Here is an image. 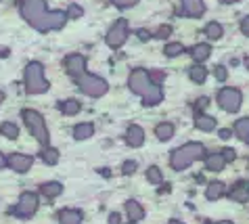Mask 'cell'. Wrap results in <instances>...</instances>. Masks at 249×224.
<instances>
[{
    "label": "cell",
    "instance_id": "cell-1",
    "mask_svg": "<svg viewBox=\"0 0 249 224\" xmlns=\"http://www.w3.org/2000/svg\"><path fill=\"white\" fill-rule=\"evenodd\" d=\"M21 17L38 32H53L61 30L69 19L65 11H48L46 0H21L19 2Z\"/></svg>",
    "mask_w": 249,
    "mask_h": 224
},
{
    "label": "cell",
    "instance_id": "cell-2",
    "mask_svg": "<svg viewBox=\"0 0 249 224\" xmlns=\"http://www.w3.org/2000/svg\"><path fill=\"white\" fill-rule=\"evenodd\" d=\"M128 86L134 94L142 96V103L147 105V107H153V105L161 103V99H163V93H161V88H159V84L151 80V75L144 72V69H134V72L130 74Z\"/></svg>",
    "mask_w": 249,
    "mask_h": 224
},
{
    "label": "cell",
    "instance_id": "cell-3",
    "mask_svg": "<svg viewBox=\"0 0 249 224\" xmlns=\"http://www.w3.org/2000/svg\"><path fill=\"white\" fill-rule=\"evenodd\" d=\"M203 153H205V149L201 143H186L172 151L170 164L174 170H184V168H189L191 164H195L199 157H203Z\"/></svg>",
    "mask_w": 249,
    "mask_h": 224
},
{
    "label": "cell",
    "instance_id": "cell-4",
    "mask_svg": "<svg viewBox=\"0 0 249 224\" xmlns=\"http://www.w3.org/2000/svg\"><path fill=\"white\" fill-rule=\"evenodd\" d=\"M23 82H25V90L30 94H42L48 90V80L44 78V67H42V63H38V61H32V63H27V67H25V74H23Z\"/></svg>",
    "mask_w": 249,
    "mask_h": 224
},
{
    "label": "cell",
    "instance_id": "cell-5",
    "mask_svg": "<svg viewBox=\"0 0 249 224\" xmlns=\"http://www.w3.org/2000/svg\"><path fill=\"white\" fill-rule=\"evenodd\" d=\"M21 117H23L25 126H27V130L32 132V136L36 138L40 145L48 147V141H51V136H48V128H46L44 117L40 115L36 109H23V111H21Z\"/></svg>",
    "mask_w": 249,
    "mask_h": 224
},
{
    "label": "cell",
    "instance_id": "cell-6",
    "mask_svg": "<svg viewBox=\"0 0 249 224\" xmlns=\"http://www.w3.org/2000/svg\"><path fill=\"white\" fill-rule=\"evenodd\" d=\"M75 82H78V88L88 96H103L109 88L105 80L92 74H82L80 78H75Z\"/></svg>",
    "mask_w": 249,
    "mask_h": 224
},
{
    "label": "cell",
    "instance_id": "cell-7",
    "mask_svg": "<svg viewBox=\"0 0 249 224\" xmlns=\"http://www.w3.org/2000/svg\"><path fill=\"white\" fill-rule=\"evenodd\" d=\"M36 209H38V195L23 193L21 197H19L17 205L13 207V214H15L17 218H32V216L36 214Z\"/></svg>",
    "mask_w": 249,
    "mask_h": 224
},
{
    "label": "cell",
    "instance_id": "cell-8",
    "mask_svg": "<svg viewBox=\"0 0 249 224\" xmlns=\"http://www.w3.org/2000/svg\"><path fill=\"white\" fill-rule=\"evenodd\" d=\"M126 38H128V21L126 19H117L115 23L109 27V32L105 36L107 44L111 48H120L124 42H126Z\"/></svg>",
    "mask_w": 249,
    "mask_h": 224
},
{
    "label": "cell",
    "instance_id": "cell-9",
    "mask_svg": "<svg viewBox=\"0 0 249 224\" xmlns=\"http://www.w3.org/2000/svg\"><path fill=\"white\" fill-rule=\"evenodd\" d=\"M241 101H243V96H241V93L237 88H222V90H220V94H218L220 107H222L224 111H228V113L239 111Z\"/></svg>",
    "mask_w": 249,
    "mask_h": 224
},
{
    "label": "cell",
    "instance_id": "cell-10",
    "mask_svg": "<svg viewBox=\"0 0 249 224\" xmlns=\"http://www.w3.org/2000/svg\"><path fill=\"white\" fill-rule=\"evenodd\" d=\"M32 164H34V159L30 155H23V153H11V155L6 157V166L17 174H25L32 168Z\"/></svg>",
    "mask_w": 249,
    "mask_h": 224
},
{
    "label": "cell",
    "instance_id": "cell-11",
    "mask_svg": "<svg viewBox=\"0 0 249 224\" xmlns=\"http://www.w3.org/2000/svg\"><path fill=\"white\" fill-rule=\"evenodd\" d=\"M65 69L71 78H80L82 74H86V59L82 55H69L65 59Z\"/></svg>",
    "mask_w": 249,
    "mask_h": 224
},
{
    "label": "cell",
    "instance_id": "cell-12",
    "mask_svg": "<svg viewBox=\"0 0 249 224\" xmlns=\"http://www.w3.org/2000/svg\"><path fill=\"white\" fill-rule=\"evenodd\" d=\"M180 13L186 17H201L205 13V4H203V0H182Z\"/></svg>",
    "mask_w": 249,
    "mask_h": 224
},
{
    "label": "cell",
    "instance_id": "cell-13",
    "mask_svg": "<svg viewBox=\"0 0 249 224\" xmlns=\"http://www.w3.org/2000/svg\"><path fill=\"white\" fill-rule=\"evenodd\" d=\"M228 197H231L232 201H237V204H245V201H249V180H239V183L231 188Z\"/></svg>",
    "mask_w": 249,
    "mask_h": 224
},
{
    "label": "cell",
    "instance_id": "cell-14",
    "mask_svg": "<svg viewBox=\"0 0 249 224\" xmlns=\"http://www.w3.org/2000/svg\"><path fill=\"white\" fill-rule=\"evenodd\" d=\"M126 143L130 147H141L144 143V130L141 128V126H136V124L130 126L128 132H126Z\"/></svg>",
    "mask_w": 249,
    "mask_h": 224
},
{
    "label": "cell",
    "instance_id": "cell-15",
    "mask_svg": "<svg viewBox=\"0 0 249 224\" xmlns=\"http://www.w3.org/2000/svg\"><path fill=\"white\" fill-rule=\"evenodd\" d=\"M59 222L61 224H82V212L80 209H61Z\"/></svg>",
    "mask_w": 249,
    "mask_h": 224
},
{
    "label": "cell",
    "instance_id": "cell-16",
    "mask_svg": "<svg viewBox=\"0 0 249 224\" xmlns=\"http://www.w3.org/2000/svg\"><path fill=\"white\" fill-rule=\"evenodd\" d=\"M126 214H128V218L132 220V222H138V220H142V218H144V209H142V205L138 204V201H134V199L126 201Z\"/></svg>",
    "mask_w": 249,
    "mask_h": 224
},
{
    "label": "cell",
    "instance_id": "cell-17",
    "mask_svg": "<svg viewBox=\"0 0 249 224\" xmlns=\"http://www.w3.org/2000/svg\"><path fill=\"white\" fill-rule=\"evenodd\" d=\"M205 166H207V170H212V172H220V170H224V157H222V153H212V155H207L205 157Z\"/></svg>",
    "mask_w": 249,
    "mask_h": 224
},
{
    "label": "cell",
    "instance_id": "cell-18",
    "mask_svg": "<svg viewBox=\"0 0 249 224\" xmlns=\"http://www.w3.org/2000/svg\"><path fill=\"white\" fill-rule=\"evenodd\" d=\"M94 134V126L90 122H84V124H78L73 128V136L78 138V141H86V138H90Z\"/></svg>",
    "mask_w": 249,
    "mask_h": 224
},
{
    "label": "cell",
    "instance_id": "cell-19",
    "mask_svg": "<svg viewBox=\"0 0 249 224\" xmlns=\"http://www.w3.org/2000/svg\"><path fill=\"white\" fill-rule=\"evenodd\" d=\"M234 134H237L241 141L249 145V117H241L234 124Z\"/></svg>",
    "mask_w": 249,
    "mask_h": 224
},
{
    "label": "cell",
    "instance_id": "cell-20",
    "mask_svg": "<svg viewBox=\"0 0 249 224\" xmlns=\"http://www.w3.org/2000/svg\"><path fill=\"white\" fill-rule=\"evenodd\" d=\"M40 193H42L44 197L53 199V197H57V195L63 193V185L61 183H44L42 187H40Z\"/></svg>",
    "mask_w": 249,
    "mask_h": 224
},
{
    "label": "cell",
    "instance_id": "cell-21",
    "mask_svg": "<svg viewBox=\"0 0 249 224\" xmlns=\"http://www.w3.org/2000/svg\"><path fill=\"white\" fill-rule=\"evenodd\" d=\"M210 53H212L210 44H197V46L191 48V57L195 59L197 63H203L207 57H210Z\"/></svg>",
    "mask_w": 249,
    "mask_h": 224
},
{
    "label": "cell",
    "instance_id": "cell-22",
    "mask_svg": "<svg viewBox=\"0 0 249 224\" xmlns=\"http://www.w3.org/2000/svg\"><path fill=\"white\" fill-rule=\"evenodd\" d=\"M155 134L159 141H170L172 136H174V126H172L170 122H163V124H157L155 128Z\"/></svg>",
    "mask_w": 249,
    "mask_h": 224
},
{
    "label": "cell",
    "instance_id": "cell-23",
    "mask_svg": "<svg viewBox=\"0 0 249 224\" xmlns=\"http://www.w3.org/2000/svg\"><path fill=\"white\" fill-rule=\"evenodd\" d=\"M224 195V185L222 183H210L207 185V191H205V197L213 201V199H220Z\"/></svg>",
    "mask_w": 249,
    "mask_h": 224
},
{
    "label": "cell",
    "instance_id": "cell-24",
    "mask_svg": "<svg viewBox=\"0 0 249 224\" xmlns=\"http://www.w3.org/2000/svg\"><path fill=\"white\" fill-rule=\"evenodd\" d=\"M189 75H191L193 82L201 84V82H205V78H207V69L201 65V63H197V65H193V67L189 69Z\"/></svg>",
    "mask_w": 249,
    "mask_h": 224
},
{
    "label": "cell",
    "instance_id": "cell-25",
    "mask_svg": "<svg viewBox=\"0 0 249 224\" xmlns=\"http://www.w3.org/2000/svg\"><path fill=\"white\" fill-rule=\"evenodd\" d=\"M195 124H197V128L203 130V132H212L213 128H216V120H213V117H210V115H201V113L197 115Z\"/></svg>",
    "mask_w": 249,
    "mask_h": 224
},
{
    "label": "cell",
    "instance_id": "cell-26",
    "mask_svg": "<svg viewBox=\"0 0 249 224\" xmlns=\"http://www.w3.org/2000/svg\"><path fill=\"white\" fill-rule=\"evenodd\" d=\"M0 134L11 138V141H15V138L19 136V128L13 122H4V124H0Z\"/></svg>",
    "mask_w": 249,
    "mask_h": 224
},
{
    "label": "cell",
    "instance_id": "cell-27",
    "mask_svg": "<svg viewBox=\"0 0 249 224\" xmlns=\"http://www.w3.org/2000/svg\"><path fill=\"white\" fill-rule=\"evenodd\" d=\"M59 107H61V111H63L65 115H75V113H78V111H80L82 105H80L78 101H75V99H67V101L61 103Z\"/></svg>",
    "mask_w": 249,
    "mask_h": 224
},
{
    "label": "cell",
    "instance_id": "cell-28",
    "mask_svg": "<svg viewBox=\"0 0 249 224\" xmlns=\"http://www.w3.org/2000/svg\"><path fill=\"white\" fill-rule=\"evenodd\" d=\"M40 155H42V162L48 164V166H54L59 162V151L53 149V147H44V151L40 153Z\"/></svg>",
    "mask_w": 249,
    "mask_h": 224
},
{
    "label": "cell",
    "instance_id": "cell-29",
    "mask_svg": "<svg viewBox=\"0 0 249 224\" xmlns=\"http://www.w3.org/2000/svg\"><path fill=\"white\" fill-rule=\"evenodd\" d=\"M222 34H224V30H222V25H220V23H207L205 36L210 40H220V38H222Z\"/></svg>",
    "mask_w": 249,
    "mask_h": 224
},
{
    "label": "cell",
    "instance_id": "cell-30",
    "mask_svg": "<svg viewBox=\"0 0 249 224\" xmlns=\"http://www.w3.org/2000/svg\"><path fill=\"white\" fill-rule=\"evenodd\" d=\"M163 53L168 55V57H178L180 53H184V46L180 44V42H172V44H165Z\"/></svg>",
    "mask_w": 249,
    "mask_h": 224
},
{
    "label": "cell",
    "instance_id": "cell-31",
    "mask_svg": "<svg viewBox=\"0 0 249 224\" xmlns=\"http://www.w3.org/2000/svg\"><path fill=\"white\" fill-rule=\"evenodd\" d=\"M147 178H149V183H153V185H159L163 180L161 176V170H159L157 166H151L149 170H147Z\"/></svg>",
    "mask_w": 249,
    "mask_h": 224
},
{
    "label": "cell",
    "instance_id": "cell-32",
    "mask_svg": "<svg viewBox=\"0 0 249 224\" xmlns=\"http://www.w3.org/2000/svg\"><path fill=\"white\" fill-rule=\"evenodd\" d=\"M138 0H113L115 6H120V9H130V6H134Z\"/></svg>",
    "mask_w": 249,
    "mask_h": 224
},
{
    "label": "cell",
    "instance_id": "cell-33",
    "mask_svg": "<svg viewBox=\"0 0 249 224\" xmlns=\"http://www.w3.org/2000/svg\"><path fill=\"white\" fill-rule=\"evenodd\" d=\"M80 15H82V9H80L78 4H71V6H69V11H67V17H69V19L80 17Z\"/></svg>",
    "mask_w": 249,
    "mask_h": 224
},
{
    "label": "cell",
    "instance_id": "cell-34",
    "mask_svg": "<svg viewBox=\"0 0 249 224\" xmlns=\"http://www.w3.org/2000/svg\"><path fill=\"white\" fill-rule=\"evenodd\" d=\"M213 74H216V80H220V82H224V80H226V75H228L224 65H218V67H216V72H213Z\"/></svg>",
    "mask_w": 249,
    "mask_h": 224
},
{
    "label": "cell",
    "instance_id": "cell-35",
    "mask_svg": "<svg viewBox=\"0 0 249 224\" xmlns=\"http://www.w3.org/2000/svg\"><path fill=\"white\" fill-rule=\"evenodd\" d=\"M134 170H136V162H126L122 166V172L126 174V176H128V174H134Z\"/></svg>",
    "mask_w": 249,
    "mask_h": 224
},
{
    "label": "cell",
    "instance_id": "cell-36",
    "mask_svg": "<svg viewBox=\"0 0 249 224\" xmlns=\"http://www.w3.org/2000/svg\"><path fill=\"white\" fill-rule=\"evenodd\" d=\"M170 34H172V27L170 25H161L157 30V36L155 38H165V36H170Z\"/></svg>",
    "mask_w": 249,
    "mask_h": 224
},
{
    "label": "cell",
    "instance_id": "cell-37",
    "mask_svg": "<svg viewBox=\"0 0 249 224\" xmlns=\"http://www.w3.org/2000/svg\"><path fill=\"white\" fill-rule=\"evenodd\" d=\"M222 157H224V162H232V159H234V151L232 149H224Z\"/></svg>",
    "mask_w": 249,
    "mask_h": 224
},
{
    "label": "cell",
    "instance_id": "cell-38",
    "mask_svg": "<svg viewBox=\"0 0 249 224\" xmlns=\"http://www.w3.org/2000/svg\"><path fill=\"white\" fill-rule=\"evenodd\" d=\"M241 32L247 34V36H249V17H245L243 21H241Z\"/></svg>",
    "mask_w": 249,
    "mask_h": 224
},
{
    "label": "cell",
    "instance_id": "cell-39",
    "mask_svg": "<svg viewBox=\"0 0 249 224\" xmlns=\"http://www.w3.org/2000/svg\"><path fill=\"white\" fill-rule=\"evenodd\" d=\"M109 224H120V214H111V216H109Z\"/></svg>",
    "mask_w": 249,
    "mask_h": 224
},
{
    "label": "cell",
    "instance_id": "cell-40",
    "mask_svg": "<svg viewBox=\"0 0 249 224\" xmlns=\"http://www.w3.org/2000/svg\"><path fill=\"white\" fill-rule=\"evenodd\" d=\"M138 38H141V40H147V38H149V32H147V30H141V32H138Z\"/></svg>",
    "mask_w": 249,
    "mask_h": 224
},
{
    "label": "cell",
    "instance_id": "cell-41",
    "mask_svg": "<svg viewBox=\"0 0 249 224\" xmlns=\"http://www.w3.org/2000/svg\"><path fill=\"white\" fill-rule=\"evenodd\" d=\"M220 138H231V130H220Z\"/></svg>",
    "mask_w": 249,
    "mask_h": 224
},
{
    "label": "cell",
    "instance_id": "cell-42",
    "mask_svg": "<svg viewBox=\"0 0 249 224\" xmlns=\"http://www.w3.org/2000/svg\"><path fill=\"white\" fill-rule=\"evenodd\" d=\"M6 166V157H4V153H0V170Z\"/></svg>",
    "mask_w": 249,
    "mask_h": 224
},
{
    "label": "cell",
    "instance_id": "cell-43",
    "mask_svg": "<svg viewBox=\"0 0 249 224\" xmlns=\"http://www.w3.org/2000/svg\"><path fill=\"white\" fill-rule=\"evenodd\" d=\"M197 103H199V107H201V109H203V107H207V99H199Z\"/></svg>",
    "mask_w": 249,
    "mask_h": 224
},
{
    "label": "cell",
    "instance_id": "cell-44",
    "mask_svg": "<svg viewBox=\"0 0 249 224\" xmlns=\"http://www.w3.org/2000/svg\"><path fill=\"white\" fill-rule=\"evenodd\" d=\"M220 2H224V4H232V2H239V0H220Z\"/></svg>",
    "mask_w": 249,
    "mask_h": 224
},
{
    "label": "cell",
    "instance_id": "cell-45",
    "mask_svg": "<svg viewBox=\"0 0 249 224\" xmlns=\"http://www.w3.org/2000/svg\"><path fill=\"white\" fill-rule=\"evenodd\" d=\"M2 101H4V93L0 90V105H2Z\"/></svg>",
    "mask_w": 249,
    "mask_h": 224
},
{
    "label": "cell",
    "instance_id": "cell-46",
    "mask_svg": "<svg viewBox=\"0 0 249 224\" xmlns=\"http://www.w3.org/2000/svg\"><path fill=\"white\" fill-rule=\"evenodd\" d=\"M168 224H182V222H180V220H170Z\"/></svg>",
    "mask_w": 249,
    "mask_h": 224
},
{
    "label": "cell",
    "instance_id": "cell-47",
    "mask_svg": "<svg viewBox=\"0 0 249 224\" xmlns=\"http://www.w3.org/2000/svg\"><path fill=\"white\" fill-rule=\"evenodd\" d=\"M218 224H232V222H228V220H222V222H218Z\"/></svg>",
    "mask_w": 249,
    "mask_h": 224
},
{
    "label": "cell",
    "instance_id": "cell-48",
    "mask_svg": "<svg viewBox=\"0 0 249 224\" xmlns=\"http://www.w3.org/2000/svg\"><path fill=\"white\" fill-rule=\"evenodd\" d=\"M245 65H247V67H249V59H247V61H245Z\"/></svg>",
    "mask_w": 249,
    "mask_h": 224
}]
</instances>
